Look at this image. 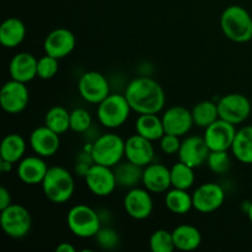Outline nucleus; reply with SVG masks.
Instances as JSON below:
<instances>
[{"instance_id":"1","label":"nucleus","mask_w":252,"mask_h":252,"mask_svg":"<svg viewBox=\"0 0 252 252\" xmlns=\"http://www.w3.org/2000/svg\"><path fill=\"white\" fill-rule=\"evenodd\" d=\"M125 96L132 111L138 115L159 113L166 102L164 89L157 80L149 76H138L133 79L126 88Z\"/></svg>"},{"instance_id":"2","label":"nucleus","mask_w":252,"mask_h":252,"mask_svg":"<svg viewBox=\"0 0 252 252\" xmlns=\"http://www.w3.org/2000/svg\"><path fill=\"white\" fill-rule=\"evenodd\" d=\"M41 186L46 198L54 204H63L70 201L75 191L73 175L63 166L49 167Z\"/></svg>"},{"instance_id":"3","label":"nucleus","mask_w":252,"mask_h":252,"mask_svg":"<svg viewBox=\"0 0 252 252\" xmlns=\"http://www.w3.org/2000/svg\"><path fill=\"white\" fill-rule=\"evenodd\" d=\"M220 27L224 36L236 43H245L252 39V17L240 5H230L220 16Z\"/></svg>"},{"instance_id":"4","label":"nucleus","mask_w":252,"mask_h":252,"mask_svg":"<svg viewBox=\"0 0 252 252\" xmlns=\"http://www.w3.org/2000/svg\"><path fill=\"white\" fill-rule=\"evenodd\" d=\"M66 225L71 234L80 239L95 238L102 226L97 211L86 204H76L66 214Z\"/></svg>"},{"instance_id":"5","label":"nucleus","mask_w":252,"mask_h":252,"mask_svg":"<svg viewBox=\"0 0 252 252\" xmlns=\"http://www.w3.org/2000/svg\"><path fill=\"white\" fill-rule=\"evenodd\" d=\"M132 108L125 94H110L97 105V118L102 127L116 129L125 125L129 118Z\"/></svg>"},{"instance_id":"6","label":"nucleus","mask_w":252,"mask_h":252,"mask_svg":"<svg viewBox=\"0 0 252 252\" xmlns=\"http://www.w3.org/2000/svg\"><path fill=\"white\" fill-rule=\"evenodd\" d=\"M126 140L116 133H105L93 142L91 157L95 164L115 167L125 158Z\"/></svg>"},{"instance_id":"7","label":"nucleus","mask_w":252,"mask_h":252,"mask_svg":"<svg viewBox=\"0 0 252 252\" xmlns=\"http://www.w3.org/2000/svg\"><path fill=\"white\" fill-rule=\"evenodd\" d=\"M2 231L12 239H22L29 235L32 228V217L29 209L21 204L11 203L0 214Z\"/></svg>"},{"instance_id":"8","label":"nucleus","mask_w":252,"mask_h":252,"mask_svg":"<svg viewBox=\"0 0 252 252\" xmlns=\"http://www.w3.org/2000/svg\"><path fill=\"white\" fill-rule=\"evenodd\" d=\"M219 118L234 126L245 122L251 115V102L243 94H228L217 102Z\"/></svg>"},{"instance_id":"9","label":"nucleus","mask_w":252,"mask_h":252,"mask_svg":"<svg viewBox=\"0 0 252 252\" xmlns=\"http://www.w3.org/2000/svg\"><path fill=\"white\" fill-rule=\"evenodd\" d=\"M78 90L83 100L86 102L98 105L110 95V84L107 78L98 71H86L80 76Z\"/></svg>"},{"instance_id":"10","label":"nucleus","mask_w":252,"mask_h":252,"mask_svg":"<svg viewBox=\"0 0 252 252\" xmlns=\"http://www.w3.org/2000/svg\"><path fill=\"white\" fill-rule=\"evenodd\" d=\"M84 179L89 191L97 197L110 196L117 187L113 167L105 166V165L94 162Z\"/></svg>"},{"instance_id":"11","label":"nucleus","mask_w":252,"mask_h":252,"mask_svg":"<svg viewBox=\"0 0 252 252\" xmlns=\"http://www.w3.org/2000/svg\"><path fill=\"white\" fill-rule=\"evenodd\" d=\"M30 102V91L26 84L11 79L2 85L0 91V105L10 115L22 112Z\"/></svg>"},{"instance_id":"12","label":"nucleus","mask_w":252,"mask_h":252,"mask_svg":"<svg viewBox=\"0 0 252 252\" xmlns=\"http://www.w3.org/2000/svg\"><path fill=\"white\" fill-rule=\"evenodd\" d=\"M193 208L203 214L213 213L218 211L225 201V191L220 185L216 182H207L197 187L192 193Z\"/></svg>"},{"instance_id":"13","label":"nucleus","mask_w":252,"mask_h":252,"mask_svg":"<svg viewBox=\"0 0 252 252\" xmlns=\"http://www.w3.org/2000/svg\"><path fill=\"white\" fill-rule=\"evenodd\" d=\"M152 192L145 187H133L128 189L123 198V208L130 218L135 220H144L149 218L154 209V202L152 198Z\"/></svg>"},{"instance_id":"14","label":"nucleus","mask_w":252,"mask_h":252,"mask_svg":"<svg viewBox=\"0 0 252 252\" xmlns=\"http://www.w3.org/2000/svg\"><path fill=\"white\" fill-rule=\"evenodd\" d=\"M238 129L236 126L218 118L204 129L203 138L212 150H230Z\"/></svg>"},{"instance_id":"15","label":"nucleus","mask_w":252,"mask_h":252,"mask_svg":"<svg viewBox=\"0 0 252 252\" xmlns=\"http://www.w3.org/2000/svg\"><path fill=\"white\" fill-rule=\"evenodd\" d=\"M209 153H211V149L203 137L189 135L181 142V147L177 155H179L180 161L196 169L206 164Z\"/></svg>"},{"instance_id":"16","label":"nucleus","mask_w":252,"mask_h":252,"mask_svg":"<svg viewBox=\"0 0 252 252\" xmlns=\"http://www.w3.org/2000/svg\"><path fill=\"white\" fill-rule=\"evenodd\" d=\"M75 44L76 39L73 32L64 27H59L47 34L43 42V49L48 56L63 59L74 51Z\"/></svg>"},{"instance_id":"17","label":"nucleus","mask_w":252,"mask_h":252,"mask_svg":"<svg viewBox=\"0 0 252 252\" xmlns=\"http://www.w3.org/2000/svg\"><path fill=\"white\" fill-rule=\"evenodd\" d=\"M125 158L128 161L145 167L154 161L155 150L152 140L142 137L138 133L126 139Z\"/></svg>"},{"instance_id":"18","label":"nucleus","mask_w":252,"mask_h":252,"mask_svg":"<svg viewBox=\"0 0 252 252\" xmlns=\"http://www.w3.org/2000/svg\"><path fill=\"white\" fill-rule=\"evenodd\" d=\"M165 133L174 134L177 137L186 135L194 126L192 111L187 110L182 106H172L167 108L162 115Z\"/></svg>"},{"instance_id":"19","label":"nucleus","mask_w":252,"mask_h":252,"mask_svg":"<svg viewBox=\"0 0 252 252\" xmlns=\"http://www.w3.org/2000/svg\"><path fill=\"white\" fill-rule=\"evenodd\" d=\"M30 147L36 155L42 158H51L59 150L61 138L58 133L44 125L32 130L30 135Z\"/></svg>"},{"instance_id":"20","label":"nucleus","mask_w":252,"mask_h":252,"mask_svg":"<svg viewBox=\"0 0 252 252\" xmlns=\"http://www.w3.org/2000/svg\"><path fill=\"white\" fill-rule=\"evenodd\" d=\"M43 159L44 158L39 155H31L20 160L16 167V174L20 181L29 186L41 185L49 169Z\"/></svg>"},{"instance_id":"21","label":"nucleus","mask_w":252,"mask_h":252,"mask_svg":"<svg viewBox=\"0 0 252 252\" xmlns=\"http://www.w3.org/2000/svg\"><path fill=\"white\" fill-rule=\"evenodd\" d=\"M142 184L152 193H164L172 187L171 171L165 165L153 161L144 167Z\"/></svg>"},{"instance_id":"22","label":"nucleus","mask_w":252,"mask_h":252,"mask_svg":"<svg viewBox=\"0 0 252 252\" xmlns=\"http://www.w3.org/2000/svg\"><path fill=\"white\" fill-rule=\"evenodd\" d=\"M38 59L31 53L20 52L15 54L9 64V73L11 79L21 83H30L37 76Z\"/></svg>"},{"instance_id":"23","label":"nucleus","mask_w":252,"mask_h":252,"mask_svg":"<svg viewBox=\"0 0 252 252\" xmlns=\"http://www.w3.org/2000/svg\"><path fill=\"white\" fill-rule=\"evenodd\" d=\"M26 37V26L17 17H9L0 26V43L5 48H16Z\"/></svg>"},{"instance_id":"24","label":"nucleus","mask_w":252,"mask_h":252,"mask_svg":"<svg viewBox=\"0 0 252 252\" xmlns=\"http://www.w3.org/2000/svg\"><path fill=\"white\" fill-rule=\"evenodd\" d=\"M175 248L180 251H193L201 246L202 234L196 226L182 224L172 230Z\"/></svg>"},{"instance_id":"25","label":"nucleus","mask_w":252,"mask_h":252,"mask_svg":"<svg viewBox=\"0 0 252 252\" xmlns=\"http://www.w3.org/2000/svg\"><path fill=\"white\" fill-rule=\"evenodd\" d=\"M135 132L147 139L155 142L161 139L165 134L164 123L162 118L158 116V113H145L138 116L135 121Z\"/></svg>"},{"instance_id":"26","label":"nucleus","mask_w":252,"mask_h":252,"mask_svg":"<svg viewBox=\"0 0 252 252\" xmlns=\"http://www.w3.org/2000/svg\"><path fill=\"white\" fill-rule=\"evenodd\" d=\"M113 171H115L117 186L130 189L133 187H137L138 184L142 182L144 167L126 160V161H121L120 164L116 165L113 167Z\"/></svg>"},{"instance_id":"27","label":"nucleus","mask_w":252,"mask_h":252,"mask_svg":"<svg viewBox=\"0 0 252 252\" xmlns=\"http://www.w3.org/2000/svg\"><path fill=\"white\" fill-rule=\"evenodd\" d=\"M230 150L238 161L252 164V126H245L238 129Z\"/></svg>"},{"instance_id":"28","label":"nucleus","mask_w":252,"mask_h":252,"mask_svg":"<svg viewBox=\"0 0 252 252\" xmlns=\"http://www.w3.org/2000/svg\"><path fill=\"white\" fill-rule=\"evenodd\" d=\"M165 206L171 213L185 216L193 208V198L189 193V189L172 187L165 194Z\"/></svg>"},{"instance_id":"29","label":"nucleus","mask_w":252,"mask_h":252,"mask_svg":"<svg viewBox=\"0 0 252 252\" xmlns=\"http://www.w3.org/2000/svg\"><path fill=\"white\" fill-rule=\"evenodd\" d=\"M25 153H26V142L20 134L11 133L2 139L0 147V158L2 160L16 164L24 159Z\"/></svg>"},{"instance_id":"30","label":"nucleus","mask_w":252,"mask_h":252,"mask_svg":"<svg viewBox=\"0 0 252 252\" xmlns=\"http://www.w3.org/2000/svg\"><path fill=\"white\" fill-rule=\"evenodd\" d=\"M192 117H193L194 126L206 129L219 118L218 105L213 101H201L192 108Z\"/></svg>"},{"instance_id":"31","label":"nucleus","mask_w":252,"mask_h":252,"mask_svg":"<svg viewBox=\"0 0 252 252\" xmlns=\"http://www.w3.org/2000/svg\"><path fill=\"white\" fill-rule=\"evenodd\" d=\"M44 125L59 135L70 129V112L62 106H54L47 111Z\"/></svg>"},{"instance_id":"32","label":"nucleus","mask_w":252,"mask_h":252,"mask_svg":"<svg viewBox=\"0 0 252 252\" xmlns=\"http://www.w3.org/2000/svg\"><path fill=\"white\" fill-rule=\"evenodd\" d=\"M170 171H171V185L175 189H189L194 185L196 181L194 169L185 162L179 160V162L172 165Z\"/></svg>"},{"instance_id":"33","label":"nucleus","mask_w":252,"mask_h":252,"mask_svg":"<svg viewBox=\"0 0 252 252\" xmlns=\"http://www.w3.org/2000/svg\"><path fill=\"white\" fill-rule=\"evenodd\" d=\"M150 250L153 252H172L176 250L172 238V231L166 229H158L149 239Z\"/></svg>"},{"instance_id":"34","label":"nucleus","mask_w":252,"mask_h":252,"mask_svg":"<svg viewBox=\"0 0 252 252\" xmlns=\"http://www.w3.org/2000/svg\"><path fill=\"white\" fill-rule=\"evenodd\" d=\"M207 166L216 175L225 174L231 164L228 150H212L207 159Z\"/></svg>"},{"instance_id":"35","label":"nucleus","mask_w":252,"mask_h":252,"mask_svg":"<svg viewBox=\"0 0 252 252\" xmlns=\"http://www.w3.org/2000/svg\"><path fill=\"white\" fill-rule=\"evenodd\" d=\"M93 126V117L85 108H74L70 112V129L75 133H86Z\"/></svg>"},{"instance_id":"36","label":"nucleus","mask_w":252,"mask_h":252,"mask_svg":"<svg viewBox=\"0 0 252 252\" xmlns=\"http://www.w3.org/2000/svg\"><path fill=\"white\" fill-rule=\"evenodd\" d=\"M97 246L103 250H113L120 244V235L110 225H102L98 233L95 235Z\"/></svg>"},{"instance_id":"37","label":"nucleus","mask_w":252,"mask_h":252,"mask_svg":"<svg viewBox=\"0 0 252 252\" xmlns=\"http://www.w3.org/2000/svg\"><path fill=\"white\" fill-rule=\"evenodd\" d=\"M59 70V59L54 57L46 56L41 57L37 63V76L43 80H49L54 78Z\"/></svg>"},{"instance_id":"38","label":"nucleus","mask_w":252,"mask_h":252,"mask_svg":"<svg viewBox=\"0 0 252 252\" xmlns=\"http://www.w3.org/2000/svg\"><path fill=\"white\" fill-rule=\"evenodd\" d=\"M180 138L181 137H177V135L167 134V133H165V134L161 137V139L159 140L160 150L166 155L177 154L180 150V147H181V140H180Z\"/></svg>"},{"instance_id":"39","label":"nucleus","mask_w":252,"mask_h":252,"mask_svg":"<svg viewBox=\"0 0 252 252\" xmlns=\"http://www.w3.org/2000/svg\"><path fill=\"white\" fill-rule=\"evenodd\" d=\"M11 194L5 187H0V211L5 209L11 204Z\"/></svg>"},{"instance_id":"40","label":"nucleus","mask_w":252,"mask_h":252,"mask_svg":"<svg viewBox=\"0 0 252 252\" xmlns=\"http://www.w3.org/2000/svg\"><path fill=\"white\" fill-rule=\"evenodd\" d=\"M56 251L57 252H75L76 249L75 246L71 245L70 243H62L57 246Z\"/></svg>"},{"instance_id":"41","label":"nucleus","mask_w":252,"mask_h":252,"mask_svg":"<svg viewBox=\"0 0 252 252\" xmlns=\"http://www.w3.org/2000/svg\"><path fill=\"white\" fill-rule=\"evenodd\" d=\"M97 213H98V217H100L102 225H106V224H107V217H111V212L108 211V209L101 208L98 209Z\"/></svg>"},{"instance_id":"42","label":"nucleus","mask_w":252,"mask_h":252,"mask_svg":"<svg viewBox=\"0 0 252 252\" xmlns=\"http://www.w3.org/2000/svg\"><path fill=\"white\" fill-rule=\"evenodd\" d=\"M12 162L10 161H6V160H2L0 161V171L2 172V174H6V172H10L12 170Z\"/></svg>"},{"instance_id":"43","label":"nucleus","mask_w":252,"mask_h":252,"mask_svg":"<svg viewBox=\"0 0 252 252\" xmlns=\"http://www.w3.org/2000/svg\"><path fill=\"white\" fill-rule=\"evenodd\" d=\"M246 213H248L249 220H250V223L252 224V202H251V203H249L248 209H246Z\"/></svg>"}]
</instances>
